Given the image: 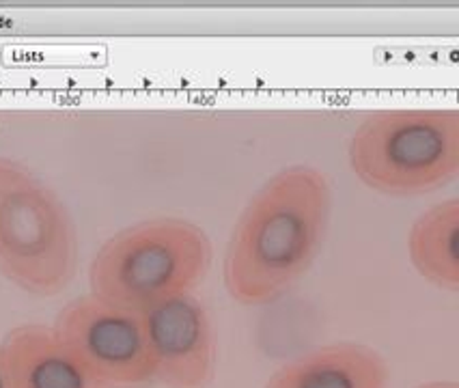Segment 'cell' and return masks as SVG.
<instances>
[{"mask_svg":"<svg viewBox=\"0 0 459 388\" xmlns=\"http://www.w3.org/2000/svg\"><path fill=\"white\" fill-rule=\"evenodd\" d=\"M12 388H104L56 337L52 326L22 323L0 343Z\"/></svg>","mask_w":459,"mask_h":388,"instance_id":"8","label":"cell"},{"mask_svg":"<svg viewBox=\"0 0 459 388\" xmlns=\"http://www.w3.org/2000/svg\"><path fill=\"white\" fill-rule=\"evenodd\" d=\"M348 162L351 173L380 194L436 193L459 175V110H376L356 125Z\"/></svg>","mask_w":459,"mask_h":388,"instance_id":"4","label":"cell"},{"mask_svg":"<svg viewBox=\"0 0 459 388\" xmlns=\"http://www.w3.org/2000/svg\"><path fill=\"white\" fill-rule=\"evenodd\" d=\"M391 366L365 343L339 341L308 349L272 374L265 388H388Z\"/></svg>","mask_w":459,"mask_h":388,"instance_id":"7","label":"cell"},{"mask_svg":"<svg viewBox=\"0 0 459 388\" xmlns=\"http://www.w3.org/2000/svg\"><path fill=\"white\" fill-rule=\"evenodd\" d=\"M205 228L181 216H156L121 228L100 246L89 268V294L143 313L196 291L212 268Z\"/></svg>","mask_w":459,"mask_h":388,"instance_id":"2","label":"cell"},{"mask_svg":"<svg viewBox=\"0 0 459 388\" xmlns=\"http://www.w3.org/2000/svg\"><path fill=\"white\" fill-rule=\"evenodd\" d=\"M78 251L61 194L24 162L0 156V274L26 294L56 296L78 272Z\"/></svg>","mask_w":459,"mask_h":388,"instance_id":"3","label":"cell"},{"mask_svg":"<svg viewBox=\"0 0 459 388\" xmlns=\"http://www.w3.org/2000/svg\"><path fill=\"white\" fill-rule=\"evenodd\" d=\"M408 257L427 283L459 289V199L448 196L416 218L408 233Z\"/></svg>","mask_w":459,"mask_h":388,"instance_id":"9","label":"cell"},{"mask_svg":"<svg viewBox=\"0 0 459 388\" xmlns=\"http://www.w3.org/2000/svg\"><path fill=\"white\" fill-rule=\"evenodd\" d=\"M414 388H459V384L453 380H431V382H425V384H419Z\"/></svg>","mask_w":459,"mask_h":388,"instance_id":"10","label":"cell"},{"mask_svg":"<svg viewBox=\"0 0 459 388\" xmlns=\"http://www.w3.org/2000/svg\"><path fill=\"white\" fill-rule=\"evenodd\" d=\"M153 382L167 388H210L218 345L205 302L192 291L141 313Z\"/></svg>","mask_w":459,"mask_h":388,"instance_id":"6","label":"cell"},{"mask_svg":"<svg viewBox=\"0 0 459 388\" xmlns=\"http://www.w3.org/2000/svg\"><path fill=\"white\" fill-rule=\"evenodd\" d=\"M52 331L104 388H138L153 382L141 313L84 294L58 311Z\"/></svg>","mask_w":459,"mask_h":388,"instance_id":"5","label":"cell"},{"mask_svg":"<svg viewBox=\"0 0 459 388\" xmlns=\"http://www.w3.org/2000/svg\"><path fill=\"white\" fill-rule=\"evenodd\" d=\"M0 388H12V382H9V374H7V366H4L3 352H0Z\"/></svg>","mask_w":459,"mask_h":388,"instance_id":"11","label":"cell"},{"mask_svg":"<svg viewBox=\"0 0 459 388\" xmlns=\"http://www.w3.org/2000/svg\"><path fill=\"white\" fill-rule=\"evenodd\" d=\"M333 214V188L313 164L270 175L239 211L224 248L222 280L242 306L285 296L322 253Z\"/></svg>","mask_w":459,"mask_h":388,"instance_id":"1","label":"cell"}]
</instances>
